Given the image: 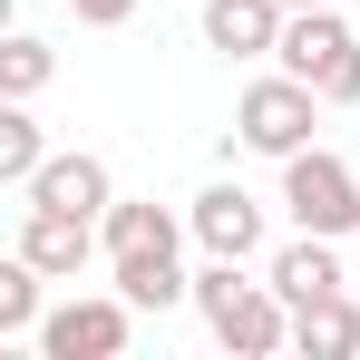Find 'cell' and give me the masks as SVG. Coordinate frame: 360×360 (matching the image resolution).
Segmentation results:
<instances>
[{
  "instance_id": "6da1fadb",
  "label": "cell",
  "mask_w": 360,
  "mask_h": 360,
  "mask_svg": "<svg viewBox=\"0 0 360 360\" xmlns=\"http://www.w3.org/2000/svg\"><path fill=\"white\" fill-rule=\"evenodd\" d=\"M185 214H166L156 195L136 205H108V283H117L136 311H166V302H195V273H185Z\"/></svg>"
},
{
  "instance_id": "7a4b0ae2",
  "label": "cell",
  "mask_w": 360,
  "mask_h": 360,
  "mask_svg": "<svg viewBox=\"0 0 360 360\" xmlns=\"http://www.w3.org/2000/svg\"><path fill=\"white\" fill-rule=\"evenodd\" d=\"M195 311H205L214 351H234V360L292 351V302L273 292V283H243V263H224V253H205V273H195Z\"/></svg>"
},
{
  "instance_id": "3957f363",
  "label": "cell",
  "mask_w": 360,
  "mask_h": 360,
  "mask_svg": "<svg viewBox=\"0 0 360 360\" xmlns=\"http://www.w3.org/2000/svg\"><path fill=\"white\" fill-rule=\"evenodd\" d=\"M273 68H292L302 88H321V108H360V30L331 10V0L283 20V49H273Z\"/></svg>"
},
{
  "instance_id": "277c9868",
  "label": "cell",
  "mask_w": 360,
  "mask_h": 360,
  "mask_svg": "<svg viewBox=\"0 0 360 360\" xmlns=\"http://www.w3.org/2000/svg\"><path fill=\"white\" fill-rule=\"evenodd\" d=\"M311 127H321V88H302L292 68H273V78H253V88L234 98V136L253 146V156H273V166L311 146Z\"/></svg>"
},
{
  "instance_id": "5b68a950",
  "label": "cell",
  "mask_w": 360,
  "mask_h": 360,
  "mask_svg": "<svg viewBox=\"0 0 360 360\" xmlns=\"http://www.w3.org/2000/svg\"><path fill=\"white\" fill-rule=\"evenodd\" d=\"M283 214H292L302 234H351L360 224V176L331 156V146H302V156H283Z\"/></svg>"
},
{
  "instance_id": "8992f818",
  "label": "cell",
  "mask_w": 360,
  "mask_h": 360,
  "mask_svg": "<svg viewBox=\"0 0 360 360\" xmlns=\"http://www.w3.org/2000/svg\"><path fill=\"white\" fill-rule=\"evenodd\" d=\"M39 360H117L127 341H136V302L127 292H78L59 302V311H39Z\"/></svg>"
},
{
  "instance_id": "52a82bcc",
  "label": "cell",
  "mask_w": 360,
  "mask_h": 360,
  "mask_svg": "<svg viewBox=\"0 0 360 360\" xmlns=\"http://www.w3.org/2000/svg\"><path fill=\"white\" fill-rule=\"evenodd\" d=\"M10 253H30L49 283H78L98 253H108V224L98 214H59V205H20V243Z\"/></svg>"
},
{
  "instance_id": "ba28073f",
  "label": "cell",
  "mask_w": 360,
  "mask_h": 360,
  "mask_svg": "<svg viewBox=\"0 0 360 360\" xmlns=\"http://www.w3.org/2000/svg\"><path fill=\"white\" fill-rule=\"evenodd\" d=\"M20 205H59V214H98V224H108V205H117V185H108V156H88V146L49 156L39 176L20 185Z\"/></svg>"
},
{
  "instance_id": "9c48e42d",
  "label": "cell",
  "mask_w": 360,
  "mask_h": 360,
  "mask_svg": "<svg viewBox=\"0 0 360 360\" xmlns=\"http://www.w3.org/2000/svg\"><path fill=\"white\" fill-rule=\"evenodd\" d=\"M185 224H195L205 253H224V263H253V253H263V205H253L243 185H205V195L185 205Z\"/></svg>"
},
{
  "instance_id": "30bf717a",
  "label": "cell",
  "mask_w": 360,
  "mask_h": 360,
  "mask_svg": "<svg viewBox=\"0 0 360 360\" xmlns=\"http://www.w3.org/2000/svg\"><path fill=\"white\" fill-rule=\"evenodd\" d=\"M283 0H205V49H224V59H273L283 49Z\"/></svg>"
},
{
  "instance_id": "8fae6325",
  "label": "cell",
  "mask_w": 360,
  "mask_h": 360,
  "mask_svg": "<svg viewBox=\"0 0 360 360\" xmlns=\"http://www.w3.org/2000/svg\"><path fill=\"white\" fill-rule=\"evenodd\" d=\"M263 283L292 302V311H302V302H321V292H341V243H331V234H302V224H292V243L263 263Z\"/></svg>"
},
{
  "instance_id": "7c38bea8",
  "label": "cell",
  "mask_w": 360,
  "mask_h": 360,
  "mask_svg": "<svg viewBox=\"0 0 360 360\" xmlns=\"http://www.w3.org/2000/svg\"><path fill=\"white\" fill-rule=\"evenodd\" d=\"M292 351L302 360H360V302L351 292H321L292 311Z\"/></svg>"
},
{
  "instance_id": "4fadbf2b",
  "label": "cell",
  "mask_w": 360,
  "mask_h": 360,
  "mask_svg": "<svg viewBox=\"0 0 360 360\" xmlns=\"http://www.w3.org/2000/svg\"><path fill=\"white\" fill-rule=\"evenodd\" d=\"M39 166H49V136L30 117V98H10V108H0V185H30Z\"/></svg>"
},
{
  "instance_id": "5bb4252c",
  "label": "cell",
  "mask_w": 360,
  "mask_h": 360,
  "mask_svg": "<svg viewBox=\"0 0 360 360\" xmlns=\"http://www.w3.org/2000/svg\"><path fill=\"white\" fill-rule=\"evenodd\" d=\"M39 283H49V273H39L30 253L0 263V341H30V331H39Z\"/></svg>"
},
{
  "instance_id": "9a60e30c",
  "label": "cell",
  "mask_w": 360,
  "mask_h": 360,
  "mask_svg": "<svg viewBox=\"0 0 360 360\" xmlns=\"http://www.w3.org/2000/svg\"><path fill=\"white\" fill-rule=\"evenodd\" d=\"M49 78H59V49H49V39H30V30H20V39L0 49V98H39Z\"/></svg>"
},
{
  "instance_id": "2e32d148",
  "label": "cell",
  "mask_w": 360,
  "mask_h": 360,
  "mask_svg": "<svg viewBox=\"0 0 360 360\" xmlns=\"http://www.w3.org/2000/svg\"><path fill=\"white\" fill-rule=\"evenodd\" d=\"M68 10H78L88 30H127V20H136V0H68Z\"/></svg>"
},
{
  "instance_id": "e0dca14e",
  "label": "cell",
  "mask_w": 360,
  "mask_h": 360,
  "mask_svg": "<svg viewBox=\"0 0 360 360\" xmlns=\"http://www.w3.org/2000/svg\"><path fill=\"white\" fill-rule=\"evenodd\" d=\"M283 10H321V0H283Z\"/></svg>"
}]
</instances>
